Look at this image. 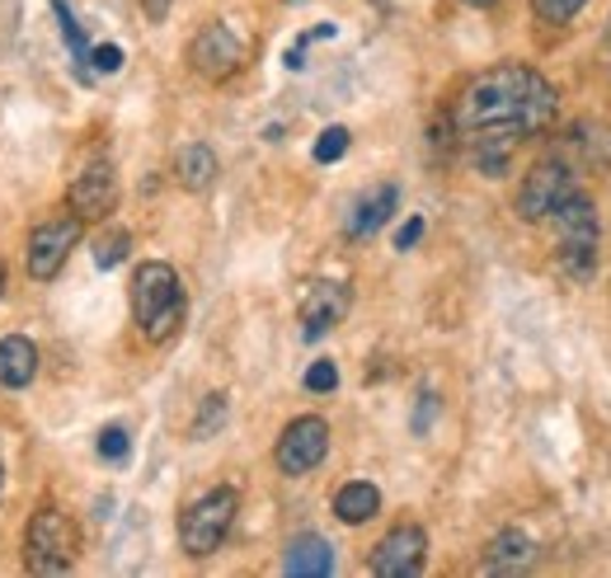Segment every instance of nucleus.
Returning a JSON list of instances; mask_svg holds the SVG:
<instances>
[{"label": "nucleus", "mask_w": 611, "mask_h": 578, "mask_svg": "<svg viewBox=\"0 0 611 578\" xmlns=\"http://www.w3.org/2000/svg\"><path fill=\"white\" fill-rule=\"evenodd\" d=\"M560 114V95L555 85L545 81L541 71L517 67V61H504V67L475 75L457 108H451V128L461 132V142L475 155V165L490 179L504 175L508 151L527 137H541Z\"/></svg>", "instance_id": "nucleus-1"}, {"label": "nucleus", "mask_w": 611, "mask_h": 578, "mask_svg": "<svg viewBox=\"0 0 611 578\" xmlns=\"http://www.w3.org/2000/svg\"><path fill=\"white\" fill-rule=\"evenodd\" d=\"M132 316L141 325V334H146V343L175 339V330L184 325V287L169 263L151 259L132 273Z\"/></svg>", "instance_id": "nucleus-2"}, {"label": "nucleus", "mask_w": 611, "mask_h": 578, "mask_svg": "<svg viewBox=\"0 0 611 578\" xmlns=\"http://www.w3.org/2000/svg\"><path fill=\"white\" fill-rule=\"evenodd\" d=\"M551 216L560 226V269L584 283V278H592V269H598V212H592V202L574 189Z\"/></svg>", "instance_id": "nucleus-3"}, {"label": "nucleus", "mask_w": 611, "mask_h": 578, "mask_svg": "<svg viewBox=\"0 0 611 578\" xmlns=\"http://www.w3.org/2000/svg\"><path fill=\"white\" fill-rule=\"evenodd\" d=\"M24 559L28 569L52 578V574H67L71 559H75V527L61 508H38L28 518V531H24Z\"/></svg>", "instance_id": "nucleus-4"}, {"label": "nucleus", "mask_w": 611, "mask_h": 578, "mask_svg": "<svg viewBox=\"0 0 611 578\" xmlns=\"http://www.w3.org/2000/svg\"><path fill=\"white\" fill-rule=\"evenodd\" d=\"M235 508H240V494H235V489H212V494H202L198 504L179 518V545H184V555L208 559L216 545L226 541V531H231V522H235Z\"/></svg>", "instance_id": "nucleus-5"}, {"label": "nucleus", "mask_w": 611, "mask_h": 578, "mask_svg": "<svg viewBox=\"0 0 611 578\" xmlns=\"http://www.w3.org/2000/svg\"><path fill=\"white\" fill-rule=\"evenodd\" d=\"M188 67H193L202 81H231V75L245 67V43L235 38L231 24L212 20L198 28L193 43H188Z\"/></svg>", "instance_id": "nucleus-6"}, {"label": "nucleus", "mask_w": 611, "mask_h": 578, "mask_svg": "<svg viewBox=\"0 0 611 578\" xmlns=\"http://www.w3.org/2000/svg\"><path fill=\"white\" fill-rule=\"evenodd\" d=\"M569 193H574L569 161H560V155L555 161H541V165L527 169L522 189H517V216H522V222H545Z\"/></svg>", "instance_id": "nucleus-7"}, {"label": "nucleus", "mask_w": 611, "mask_h": 578, "mask_svg": "<svg viewBox=\"0 0 611 578\" xmlns=\"http://www.w3.org/2000/svg\"><path fill=\"white\" fill-rule=\"evenodd\" d=\"M81 231H85V222L75 212L47 216L43 226H34V236H28V273H34L38 283L57 278L61 263L71 259V249L81 245Z\"/></svg>", "instance_id": "nucleus-8"}, {"label": "nucleus", "mask_w": 611, "mask_h": 578, "mask_svg": "<svg viewBox=\"0 0 611 578\" xmlns=\"http://www.w3.org/2000/svg\"><path fill=\"white\" fill-rule=\"evenodd\" d=\"M273 457H278V471L282 475H310L329 457V424H325L320 414L292 418V424L282 428V437H278Z\"/></svg>", "instance_id": "nucleus-9"}, {"label": "nucleus", "mask_w": 611, "mask_h": 578, "mask_svg": "<svg viewBox=\"0 0 611 578\" xmlns=\"http://www.w3.org/2000/svg\"><path fill=\"white\" fill-rule=\"evenodd\" d=\"M67 208L81 216V222H104V216L118 208V175H114V165H108V161H90L81 175L71 179Z\"/></svg>", "instance_id": "nucleus-10"}, {"label": "nucleus", "mask_w": 611, "mask_h": 578, "mask_svg": "<svg viewBox=\"0 0 611 578\" xmlns=\"http://www.w3.org/2000/svg\"><path fill=\"white\" fill-rule=\"evenodd\" d=\"M423 551H428V536H423V527L404 522L396 531H386L381 545L372 551V574L376 578H414L423 569Z\"/></svg>", "instance_id": "nucleus-11"}, {"label": "nucleus", "mask_w": 611, "mask_h": 578, "mask_svg": "<svg viewBox=\"0 0 611 578\" xmlns=\"http://www.w3.org/2000/svg\"><path fill=\"white\" fill-rule=\"evenodd\" d=\"M343 316H349V287L343 283H316L306 292L302 302V339H325L334 325H343Z\"/></svg>", "instance_id": "nucleus-12"}, {"label": "nucleus", "mask_w": 611, "mask_h": 578, "mask_svg": "<svg viewBox=\"0 0 611 578\" xmlns=\"http://www.w3.org/2000/svg\"><path fill=\"white\" fill-rule=\"evenodd\" d=\"M34 377H38V349H34V339L5 334V339H0V386H5V390H24Z\"/></svg>", "instance_id": "nucleus-13"}, {"label": "nucleus", "mask_w": 611, "mask_h": 578, "mask_svg": "<svg viewBox=\"0 0 611 578\" xmlns=\"http://www.w3.org/2000/svg\"><path fill=\"white\" fill-rule=\"evenodd\" d=\"M329 569H334V551H329V541L316 536V531L296 536L287 545V555H282V574H292V578H320Z\"/></svg>", "instance_id": "nucleus-14"}, {"label": "nucleus", "mask_w": 611, "mask_h": 578, "mask_svg": "<svg viewBox=\"0 0 611 578\" xmlns=\"http://www.w3.org/2000/svg\"><path fill=\"white\" fill-rule=\"evenodd\" d=\"M564 151L578 155V165L584 169L611 165V128L607 122H574L569 137H564Z\"/></svg>", "instance_id": "nucleus-15"}, {"label": "nucleus", "mask_w": 611, "mask_h": 578, "mask_svg": "<svg viewBox=\"0 0 611 578\" xmlns=\"http://www.w3.org/2000/svg\"><path fill=\"white\" fill-rule=\"evenodd\" d=\"M531 536L527 531H498V536L490 541V551H484V569L490 574H517V569H527L531 565Z\"/></svg>", "instance_id": "nucleus-16"}, {"label": "nucleus", "mask_w": 611, "mask_h": 578, "mask_svg": "<svg viewBox=\"0 0 611 578\" xmlns=\"http://www.w3.org/2000/svg\"><path fill=\"white\" fill-rule=\"evenodd\" d=\"M376 512H381V494H376V484H367V480H349L334 494V518L339 522L357 527V522H372Z\"/></svg>", "instance_id": "nucleus-17"}, {"label": "nucleus", "mask_w": 611, "mask_h": 578, "mask_svg": "<svg viewBox=\"0 0 611 578\" xmlns=\"http://www.w3.org/2000/svg\"><path fill=\"white\" fill-rule=\"evenodd\" d=\"M175 179L184 184L188 193H208L212 179H216V155H212V146H184L175 155Z\"/></svg>", "instance_id": "nucleus-18"}, {"label": "nucleus", "mask_w": 611, "mask_h": 578, "mask_svg": "<svg viewBox=\"0 0 611 578\" xmlns=\"http://www.w3.org/2000/svg\"><path fill=\"white\" fill-rule=\"evenodd\" d=\"M396 184H381L376 193H367L363 202H357V212H353V222H349V236H372V231H381L390 222V212H396Z\"/></svg>", "instance_id": "nucleus-19"}, {"label": "nucleus", "mask_w": 611, "mask_h": 578, "mask_svg": "<svg viewBox=\"0 0 611 578\" xmlns=\"http://www.w3.org/2000/svg\"><path fill=\"white\" fill-rule=\"evenodd\" d=\"M128 249H132L128 231H108V236L94 240V263H99V269H118V263L128 259Z\"/></svg>", "instance_id": "nucleus-20"}, {"label": "nucleus", "mask_w": 611, "mask_h": 578, "mask_svg": "<svg viewBox=\"0 0 611 578\" xmlns=\"http://www.w3.org/2000/svg\"><path fill=\"white\" fill-rule=\"evenodd\" d=\"M222 424H226V396H208L202 400V410H198V418H193V437H212Z\"/></svg>", "instance_id": "nucleus-21"}, {"label": "nucleus", "mask_w": 611, "mask_h": 578, "mask_svg": "<svg viewBox=\"0 0 611 578\" xmlns=\"http://www.w3.org/2000/svg\"><path fill=\"white\" fill-rule=\"evenodd\" d=\"M584 5H588V0H531V10H537L541 24H569Z\"/></svg>", "instance_id": "nucleus-22"}, {"label": "nucleus", "mask_w": 611, "mask_h": 578, "mask_svg": "<svg viewBox=\"0 0 611 578\" xmlns=\"http://www.w3.org/2000/svg\"><path fill=\"white\" fill-rule=\"evenodd\" d=\"M94 447H99V457H104V461H122V457L132 451V437H128V428H122V424H108Z\"/></svg>", "instance_id": "nucleus-23"}, {"label": "nucleus", "mask_w": 611, "mask_h": 578, "mask_svg": "<svg viewBox=\"0 0 611 578\" xmlns=\"http://www.w3.org/2000/svg\"><path fill=\"white\" fill-rule=\"evenodd\" d=\"M343 151H349V128H325L316 142V161L334 165V161H343Z\"/></svg>", "instance_id": "nucleus-24"}, {"label": "nucleus", "mask_w": 611, "mask_h": 578, "mask_svg": "<svg viewBox=\"0 0 611 578\" xmlns=\"http://www.w3.org/2000/svg\"><path fill=\"white\" fill-rule=\"evenodd\" d=\"M334 386H339V367L329 363V357H320V363L306 367V390H316V396H329Z\"/></svg>", "instance_id": "nucleus-25"}, {"label": "nucleus", "mask_w": 611, "mask_h": 578, "mask_svg": "<svg viewBox=\"0 0 611 578\" xmlns=\"http://www.w3.org/2000/svg\"><path fill=\"white\" fill-rule=\"evenodd\" d=\"M90 61H94V71H104V75H114L118 67H122V48H114V43H99V48L90 52Z\"/></svg>", "instance_id": "nucleus-26"}, {"label": "nucleus", "mask_w": 611, "mask_h": 578, "mask_svg": "<svg viewBox=\"0 0 611 578\" xmlns=\"http://www.w3.org/2000/svg\"><path fill=\"white\" fill-rule=\"evenodd\" d=\"M433 418H437V396H428V390H423V396H419V410H414V433H428Z\"/></svg>", "instance_id": "nucleus-27"}, {"label": "nucleus", "mask_w": 611, "mask_h": 578, "mask_svg": "<svg viewBox=\"0 0 611 578\" xmlns=\"http://www.w3.org/2000/svg\"><path fill=\"white\" fill-rule=\"evenodd\" d=\"M423 236V216H410V222L400 226V236H396V249H414Z\"/></svg>", "instance_id": "nucleus-28"}, {"label": "nucleus", "mask_w": 611, "mask_h": 578, "mask_svg": "<svg viewBox=\"0 0 611 578\" xmlns=\"http://www.w3.org/2000/svg\"><path fill=\"white\" fill-rule=\"evenodd\" d=\"M165 10H169V0H146V20H151V24H161Z\"/></svg>", "instance_id": "nucleus-29"}, {"label": "nucleus", "mask_w": 611, "mask_h": 578, "mask_svg": "<svg viewBox=\"0 0 611 578\" xmlns=\"http://www.w3.org/2000/svg\"><path fill=\"white\" fill-rule=\"evenodd\" d=\"M466 5H475V10H494L498 0H466Z\"/></svg>", "instance_id": "nucleus-30"}, {"label": "nucleus", "mask_w": 611, "mask_h": 578, "mask_svg": "<svg viewBox=\"0 0 611 578\" xmlns=\"http://www.w3.org/2000/svg\"><path fill=\"white\" fill-rule=\"evenodd\" d=\"M5 278H10V273H5V263H0V292H5Z\"/></svg>", "instance_id": "nucleus-31"}, {"label": "nucleus", "mask_w": 611, "mask_h": 578, "mask_svg": "<svg viewBox=\"0 0 611 578\" xmlns=\"http://www.w3.org/2000/svg\"><path fill=\"white\" fill-rule=\"evenodd\" d=\"M0 489H5V465H0Z\"/></svg>", "instance_id": "nucleus-32"}, {"label": "nucleus", "mask_w": 611, "mask_h": 578, "mask_svg": "<svg viewBox=\"0 0 611 578\" xmlns=\"http://www.w3.org/2000/svg\"><path fill=\"white\" fill-rule=\"evenodd\" d=\"M287 5H296V0H287Z\"/></svg>", "instance_id": "nucleus-33"}]
</instances>
